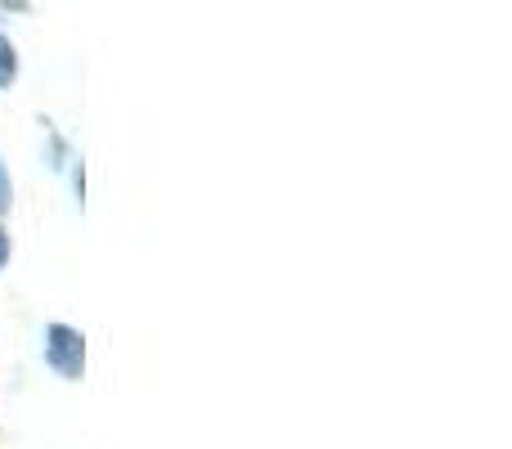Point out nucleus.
Wrapping results in <instances>:
<instances>
[{
  "instance_id": "f03ea898",
  "label": "nucleus",
  "mask_w": 512,
  "mask_h": 449,
  "mask_svg": "<svg viewBox=\"0 0 512 449\" xmlns=\"http://www.w3.org/2000/svg\"><path fill=\"white\" fill-rule=\"evenodd\" d=\"M18 81V45L0 32V90H9Z\"/></svg>"
},
{
  "instance_id": "7ed1b4c3",
  "label": "nucleus",
  "mask_w": 512,
  "mask_h": 449,
  "mask_svg": "<svg viewBox=\"0 0 512 449\" xmlns=\"http://www.w3.org/2000/svg\"><path fill=\"white\" fill-rule=\"evenodd\" d=\"M9 212H14V176H9L5 158H0V225H5Z\"/></svg>"
},
{
  "instance_id": "f257e3e1",
  "label": "nucleus",
  "mask_w": 512,
  "mask_h": 449,
  "mask_svg": "<svg viewBox=\"0 0 512 449\" xmlns=\"http://www.w3.org/2000/svg\"><path fill=\"white\" fill-rule=\"evenodd\" d=\"M41 360L59 382H81L86 378V333L63 319L41 328Z\"/></svg>"
},
{
  "instance_id": "20e7f679",
  "label": "nucleus",
  "mask_w": 512,
  "mask_h": 449,
  "mask_svg": "<svg viewBox=\"0 0 512 449\" xmlns=\"http://www.w3.org/2000/svg\"><path fill=\"white\" fill-rule=\"evenodd\" d=\"M9 261H14V234H9V229L0 225V274L9 270Z\"/></svg>"
},
{
  "instance_id": "39448f33",
  "label": "nucleus",
  "mask_w": 512,
  "mask_h": 449,
  "mask_svg": "<svg viewBox=\"0 0 512 449\" xmlns=\"http://www.w3.org/2000/svg\"><path fill=\"white\" fill-rule=\"evenodd\" d=\"M0 9H9V14H27V9H32V0H0Z\"/></svg>"
}]
</instances>
